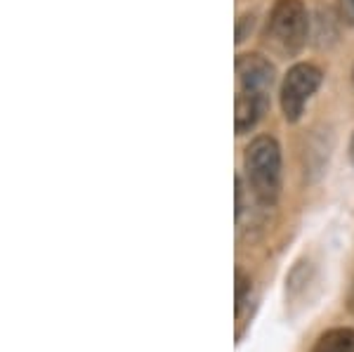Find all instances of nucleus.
Segmentation results:
<instances>
[{"label": "nucleus", "instance_id": "8", "mask_svg": "<svg viewBox=\"0 0 354 352\" xmlns=\"http://www.w3.org/2000/svg\"><path fill=\"white\" fill-rule=\"evenodd\" d=\"M338 12L342 17V21L354 26V0H338Z\"/></svg>", "mask_w": 354, "mask_h": 352}, {"label": "nucleus", "instance_id": "4", "mask_svg": "<svg viewBox=\"0 0 354 352\" xmlns=\"http://www.w3.org/2000/svg\"><path fill=\"white\" fill-rule=\"evenodd\" d=\"M236 93L250 98L267 100L274 83V66L262 55H239L236 57Z\"/></svg>", "mask_w": 354, "mask_h": 352}, {"label": "nucleus", "instance_id": "2", "mask_svg": "<svg viewBox=\"0 0 354 352\" xmlns=\"http://www.w3.org/2000/svg\"><path fill=\"white\" fill-rule=\"evenodd\" d=\"M267 38L277 50L295 55L307 41V10L302 0H277L267 21Z\"/></svg>", "mask_w": 354, "mask_h": 352}, {"label": "nucleus", "instance_id": "1", "mask_svg": "<svg viewBox=\"0 0 354 352\" xmlns=\"http://www.w3.org/2000/svg\"><path fill=\"white\" fill-rule=\"evenodd\" d=\"M245 175L260 203L274 206L281 192V147L270 135H260L245 147Z\"/></svg>", "mask_w": 354, "mask_h": 352}, {"label": "nucleus", "instance_id": "11", "mask_svg": "<svg viewBox=\"0 0 354 352\" xmlns=\"http://www.w3.org/2000/svg\"><path fill=\"white\" fill-rule=\"evenodd\" d=\"M352 76H354V71H352Z\"/></svg>", "mask_w": 354, "mask_h": 352}, {"label": "nucleus", "instance_id": "10", "mask_svg": "<svg viewBox=\"0 0 354 352\" xmlns=\"http://www.w3.org/2000/svg\"><path fill=\"white\" fill-rule=\"evenodd\" d=\"M350 158H352V163H354V135H352V142H350Z\"/></svg>", "mask_w": 354, "mask_h": 352}, {"label": "nucleus", "instance_id": "5", "mask_svg": "<svg viewBox=\"0 0 354 352\" xmlns=\"http://www.w3.org/2000/svg\"><path fill=\"white\" fill-rule=\"evenodd\" d=\"M267 109V100L250 98V95L236 93V104H234V123H236V133H245L260 121L262 111Z\"/></svg>", "mask_w": 354, "mask_h": 352}, {"label": "nucleus", "instance_id": "6", "mask_svg": "<svg viewBox=\"0 0 354 352\" xmlns=\"http://www.w3.org/2000/svg\"><path fill=\"white\" fill-rule=\"evenodd\" d=\"M312 352H354V328H328L314 340Z\"/></svg>", "mask_w": 354, "mask_h": 352}, {"label": "nucleus", "instance_id": "7", "mask_svg": "<svg viewBox=\"0 0 354 352\" xmlns=\"http://www.w3.org/2000/svg\"><path fill=\"white\" fill-rule=\"evenodd\" d=\"M248 291H250V277L241 268H236V317H241Z\"/></svg>", "mask_w": 354, "mask_h": 352}, {"label": "nucleus", "instance_id": "9", "mask_svg": "<svg viewBox=\"0 0 354 352\" xmlns=\"http://www.w3.org/2000/svg\"><path fill=\"white\" fill-rule=\"evenodd\" d=\"M347 308H350V312L354 315V284H352V291H350V298H347Z\"/></svg>", "mask_w": 354, "mask_h": 352}, {"label": "nucleus", "instance_id": "3", "mask_svg": "<svg viewBox=\"0 0 354 352\" xmlns=\"http://www.w3.org/2000/svg\"><path fill=\"white\" fill-rule=\"evenodd\" d=\"M322 71L314 64H295L293 69L286 73L281 83V109L286 121H298L305 111V104L310 98L317 93V88L322 85Z\"/></svg>", "mask_w": 354, "mask_h": 352}]
</instances>
